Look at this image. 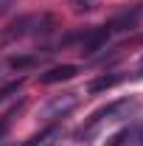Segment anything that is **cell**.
<instances>
[{
	"instance_id": "1",
	"label": "cell",
	"mask_w": 143,
	"mask_h": 146,
	"mask_svg": "<svg viewBox=\"0 0 143 146\" xmlns=\"http://www.w3.org/2000/svg\"><path fill=\"white\" fill-rule=\"evenodd\" d=\"M36 20H39V17H20V20H14L9 28H3L0 42H14V39H20V36L31 34V31H34L31 25H36Z\"/></svg>"
},
{
	"instance_id": "2",
	"label": "cell",
	"mask_w": 143,
	"mask_h": 146,
	"mask_svg": "<svg viewBox=\"0 0 143 146\" xmlns=\"http://www.w3.org/2000/svg\"><path fill=\"white\" fill-rule=\"evenodd\" d=\"M109 39V28H93V31H84L81 34V54H95L107 45Z\"/></svg>"
},
{
	"instance_id": "3",
	"label": "cell",
	"mask_w": 143,
	"mask_h": 146,
	"mask_svg": "<svg viewBox=\"0 0 143 146\" xmlns=\"http://www.w3.org/2000/svg\"><path fill=\"white\" fill-rule=\"evenodd\" d=\"M140 17H143V6H135L132 11L126 9V11H121L118 17L112 20L109 31H132V28H138V23H140Z\"/></svg>"
},
{
	"instance_id": "4",
	"label": "cell",
	"mask_w": 143,
	"mask_h": 146,
	"mask_svg": "<svg viewBox=\"0 0 143 146\" xmlns=\"http://www.w3.org/2000/svg\"><path fill=\"white\" fill-rule=\"evenodd\" d=\"M76 73H79L76 65H56V68H51V70L42 73L39 82H42V84H56V82H68V79H73Z\"/></svg>"
},
{
	"instance_id": "5",
	"label": "cell",
	"mask_w": 143,
	"mask_h": 146,
	"mask_svg": "<svg viewBox=\"0 0 143 146\" xmlns=\"http://www.w3.org/2000/svg\"><path fill=\"white\" fill-rule=\"evenodd\" d=\"M121 79H124L121 73H104V76H98V79H93V82H90V87H87V90H90V93L109 90V87H115V84H118Z\"/></svg>"
},
{
	"instance_id": "6",
	"label": "cell",
	"mask_w": 143,
	"mask_h": 146,
	"mask_svg": "<svg viewBox=\"0 0 143 146\" xmlns=\"http://www.w3.org/2000/svg\"><path fill=\"white\" fill-rule=\"evenodd\" d=\"M98 3L101 0H70V6L81 14V11H93V9H98Z\"/></svg>"
},
{
	"instance_id": "7",
	"label": "cell",
	"mask_w": 143,
	"mask_h": 146,
	"mask_svg": "<svg viewBox=\"0 0 143 146\" xmlns=\"http://www.w3.org/2000/svg\"><path fill=\"white\" fill-rule=\"evenodd\" d=\"M34 62H36L34 56H11V59H9V65H11L14 70H23V68H28V65H34Z\"/></svg>"
},
{
	"instance_id": "8",
	"label": "cell",
	"mask_w": 143,
	"mask_h": 146,
	"mask_svg": "<svg viewBox=\"0 0 143 146\" xmlns=\"http://www.w3.org/2000/svg\"><path fill=\"white\" fill-rule=\"evenodd\" d=\"M126 141H129V129H121V132H115V135L109 138V143H107V146H124Z\"/></svg>"
},
{
	"instance_id": "9",
	"label": "cell",
	"mask_w": 143,
	"mask_h": 146,
	"mask_svg": "<svg viewBox=\"0 0 143 146\" xmlns=\"http://www.w3.org/2000/svg\"><path fill=\"white\" fill-rule=\"evenodd\" d=\"M9 118H11V115H6V118H0V138H3V135H6V129H9Z\"/></svg>"
},
{
	"instance_id": "10",
	"label": "cell",
	"mask_w": 143,
	"mask_h": 146,
	"mask_svg": "<svg viewBox=\"0 0 143 146\" xmlns=\"http://www.w3.org/2000/svg\"><path fill=\"white\" fill-rule=\"evenodd\" d=\"M140 138H143V135H140Z\"/></svg>"
}]
</instances>
